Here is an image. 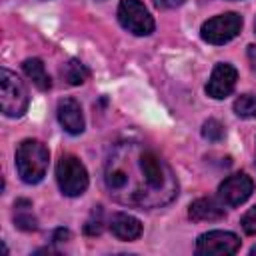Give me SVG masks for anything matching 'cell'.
Instances as JSON below:
<instances>
[{"label": "cell", "mask_w": 256, "mask_h": 256, "mask_svg": "<svg viewBox=\"0 0 256 256\" xmlns=\"http://www.w3.org/2000/svg\"><path fill=\"white\" fill-rule=\"evenodd\" d=\"M188 216L194 222H216L226 216V210L224 204L214 198H198L190 204Z\"/></svg>", "instance_id": "cell-11"}, {"label": "cell", "mask_w": 256, "mask_h": 256, "mask_svg": "<svg viewBox=\"0 0 256 256\" xmlns=\"http://www.w3.org/2000/svg\"><path fill=\"white\" fill-rule=\"evenodd\" d=\"M186 0H156L154 4H156V8H160V10H170V8H178V6H182Z\"/></svg>", "instance_id": "cell-20"}, {"label": "cell", "mask_w": 256, "mask_h": 256, "mask_svg": "<svg viewBox=\"0 0 256 256\" xmlns=\"http://www.w3.org/2000/svg\"><path fill=\"white\" fill-rule=\"evenodd\" d=\"M52 240H54V242H66V240H70V230H66V228H58V230L54 232Z\"/></svg>", "instance_id": "cell-21"}, {"label": "cell", "mask_w": 256, "mask_h": 256, "mask_svg": "<svg viewBox=\"0 0 256 256\" xmlns=\"http://www.w3.org/2000/svg\"><path fill=\"white\" fill-rule=\"evenodd\" d=\"M102 228H104L102 208H100V206H96V208H94V212H92V216H90V218H88V222L84 224V232H86L88 236H98V234L102 232Z\"/></svg>", "instance_id": "cell-18"}, {"label": "cell", "mask_w": 256, "mask_h": 256, "mask_svg": "<svg viewBox=\"0 0 256 256\" xmlns=\"http://www.w3.org/2000/svg\"><path fill=\"white\" fill-rule=\"evenodd\" d=\"M248 60L252 64V70L256 72V44H250L248 46Z\"/></svg>", "instance_id": "cell-22"}, {"label": "cell", "mask_w": 256, "mask_h": 256, "mask_svg": "<svg viewBox=\"0 0 256 256\" xmlns=\"http://www.w3.org/2000/svg\"><path fill=\"white\" fill-rule=\"evenodd\" d=\"M254 32H256V20H254Z\"/></svg>", "instance_id": "cell-24"}, {"label": "cell", "mask_w": 256, "mask_h": 256, "mask_svg": "<svg viewBox=\"0 0 256 256\" xmlns=\"http://www.w3.org/2000/svg\"><path fill=\"white\" fill-rule=\"evenodd\" d=\"M234 112L240 118H256V96L252 94H242L234 102Z\"/></svg>", "instance_id": "cell-16"}, {"label": "cell", "mask_w": 256, "mask_h": 256, "mask_svg": "<svg viewBox=\"0 0 256 256\" xmlns=\"http://www.w3.org/2000/svg\"><path fill=\"white\" fill-rule=\"evenodd\" d=\"M56 114H58V122L60 126L72 134V136H78L84 132V114H82V108L80 104L74 100V98H62L58 102V108H56Z\"/></svg>", "instance_id": "cell-10"}, {"label": "cell", "mask_w": 256, "mask_h": 256, "mask_svg": "<svg viewBox=\"0 0 256 256\" xmlns=\"http://www.w3.org/2000/svg\"><path fill=\"white\" fill-rule=\"evenodd\" d=\"M62 76H64V80H66L70 86H80V84H84V82L90 78V70H88L80 60L72 58V60H68V62L64 64Z\"/></svg>", "instance_id": "cell-14"}, {"label": "cell", "mask_w": 256, "mask_h": 256, "mask_svg": "<svg viewBox=\"0 0 256 256\" xmlns=\"http://www.w3.org/2000/svg\"><path fill=\"white\" fill-rule=\"evenodd\" d=\"M240 30H242V16L236 12H226V14L214 16L208 22H204L200 36L204 42L220 46V44L234 40L240 34Z\"/></svg>", "instance_id": "cell-5"}, {"label": "cell", "mask_w": 256, "mask_h": 256, "mask_svg": "<svg viewBox=\"0 0 256 256\" xmlns=\"http://www.w3.org/2000/svg\"><path fill=\"white\" fill-rule=\"evenodd\" d=\"M32 202L30 200H18L16 202V216H14V224L24 230V232H34L38 230V220L32 216L30 212Z\"/></svg>", "instance_id": "cell-15"}, {"label": "cell", "mask_w": 256, "mask_h": 256, "mask_svg": "<svg viewBox=\"0 0 256 256\" xmlns=\"http://www.w3.org/2000/svg\"><path fill=\"white\" fill-rule=\"evenodd\" d=\"M30 96L24 82L8 68L0 70V106L8 118H20L28 110Z\"/></svg>", "instance_id": "cell-3"}, {"label": "cell", "mask_w": 256, "mask_h": 256, "mask_svg": "<svg viewBox=\"0 0 256 256\" xmlns=\"http://www.w3.org/2000/svg\"><path fill=\"white\" fill-rule=\"evenodd\" d=\"M110 232L124 242H134L142 236V222L126 212H118L110 218Z\"/></svg>", "instance_id": "cell-12"}, {"label": "cell", "mask_w": 256, "mask_h": 256, "mask_svg": "<svg viewBox=\"0 0 256 256\" xmlns=\"http://www.w3.org/2000/svg\"><path fill=\"white\" fill-rule=\"evenodd\" d=\"M56 180L62 194L70 198L84 194V190L88 188V172L80 158H76L74 154L60 156L56 164Z\"/></svg>", "instance_id": "cell-4"}, {"label": "cell", "mask_w": 256, "mask_h": 256, "mask_svg": "<svg viewBox=\"0 0 256 256\" xmlns=\"http://www.w3.org/2000/svg\"><path fill=\"white\" fill-rule=\"evenodd\" d=\"M242 228H244V232L246 234H250V236H254L256 234V206L254 208H250L244 216H242Z\"/></svg>", "instance_id": "cell-19"}, {"label": "cell", "mask_w": 256, "mask_h": 256, "mask_svg": "<svg viewBox=\"0 0 256 256\" xmlns=\"http://www.w3.org/2000/svg\"><path fill=\"white\" fill-rule=\"evenodd\" d=\"M250 254H256V246H254V248H252V250H250Z\"/></svg>", "instance_id": "cell-23"}, {"label": "cell", "mask_w": 256, "mask_h": 256, "mask_svg": "<svg viewBox=\"0 0 256 256\" xmlns=\"http://www.w3.org/2000/svg\"><path fill=\"white\" fill-rule=\"evenodd\" d=\"M238 80V70L232 64H216L212 70V76L206 84V94L214 100H222L234 92Z\"/></svg>", "instance_id": "cell-9"}, {"label": "cell", "mask_w": 256, "mask_h": 256, "mask_svg": "<svg viewBox=\"0 0 256 256\" xmlns=\"http://www.w3.org/2000/svg\"><path fill=\"white\" fill-rule=\"evenodd\" d=\"M254 192V182L248 174L244 172H236L232 176H228L220 188H218V198L224 206H240L244 204Z\"/></svg>", "instance_id": "cell-8"}, {"label": "cell", "mask_w": 256, "mask_h": 256, "mask_svg": "<svg viewBox=\"0 0 256 256\" xmlns=\"http://www.w3.org/2000/svg\"><path fill=\"white\" fill-rule=\"evenodd\" d=\"M50 152L40 140H22L16 148V170L22 182L38 184L48 170Z\"/></svg>", "instance_id": "cell-2"}, {"label": "cell", "mask_w": 256, "mask_h": 256, "mask_svg": "<svg viewBox=\"0 0 256 256\" xmlns=\"http://www.w3.org/2000/svg\"><path fill=\"white\" fill-rule=\"evenodd\" d=\"M240 248V238L232 232L212 230L196 240V254L200 256H230Z\"/></svg>", "instance_id": "cell-7"}, {"label": "cell", "mask_w": 256, "mask_h": 256, "mask_svg": "<svg viewBox=\"0 0 256 256\" xmlns=\"http://www.w3.org/2000/svg\"><path fill=\"white\" fill-rule=\"evenodd\" d=\"M202 136H204L208 142H222L224 136H226V130H224V126H222L216 118H210V120H206L204 126H202Z\"/></svg>", "instance_id": "cell-17"}, {"label": "cell", "mask_w": 256, "mask_h": 256, "mask_svg": "<svg viewBox=\"0 0 256 256\" xmlns=\"http://www.w3.org/2000/svg\"><path fill=\"white\" fill-rule=\"evenodd\" d=\"M104 184L116 202L142 210L162 208L178 196V180L170 164L140 142H120L110 150Z\"/></svg>", "instance_id": "cell-1"}, {"label": "cell", "mask_w": 256, "mask_h": 256, "mask_svg": "<svg viewBox=\"0 0 256 256\" xmlns=\"http://www.w3.org/2000/svg\"><path fill=\"white\" fill-rule=\"evenodd\" d=\"M22 70H24V74L32 80V84L38 90L46 92V90L52 88V80H50V76L46 72V66H44V62L40 58H28V60H24Z\"/></svg>", "instance_id": "cell-13"}, {"label": "cell", "mask_w": 256, "mask_h": 256, "mask_svg": "<svg viewBox=\"0 0 256 256\" xmlns=\"http://www.w3.org/2000/svg\"><path fill=\"white\" fill-rule=\"evenodd\" d=\"M118 20L134 36H148L154 32V18L140 0H122L118 6Z\"/></svg>", "instance_id": "cell-6"}]
</instances>
